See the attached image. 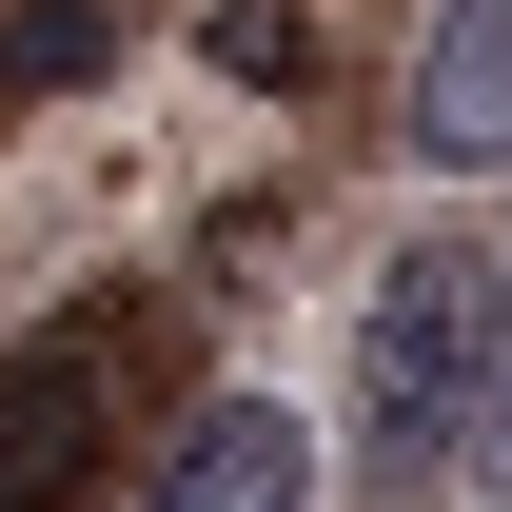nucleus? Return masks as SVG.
Wrapping results in <instances>:
<instances>
[{
    "label": "nucleus",
    "mask_w": 512,
    "mask_h": 512,
    "mask_svg": "<svg viewBox=\"0 0 512 512\" xmlns=\"http://www.w3.org/2000/svg\"><path fill=\"white\" fill-rule=\"evenodd\" d=\"M473 375H493V256L473 237H394L375 296H355V473L434 493L473 453Z\"/></svg>",
    "instance_id": "1"
},
{
    "label": "nucleus",
    "mask_w": 512,
    "mask_h": 512,
    "mask_svg": "<svg viewBox=\"0 0 512 512\" xmlns=\"http://www.w3.org/2000/svg\"><path fill=\"white\" fill-rule=\"evenodd\" d=\"M119 355H138V316H60L0 355V512H79V473L119 434Z\"/></svg>",
    "instance_id": "2"
},
{
    "label": "nucleus",
    "mask_w": 512,
    "mask_h": 512,
    "mask_svg": "<svg viewBox=\"0 0 512 512\" xmlns=\"http://www.w3.org/2000/svg\"><path fill=\"white\" fill-rule=\"evenodd\" d=\"M512 158V0H434L414 20V178H493Z\"/></svg>",
    "instance_id": "3"
},
{
    "label": "nucleus",
    "mask_w": 512,
    "mask_h": 512,
    "mask_svg": "<svg viewBox=\"0 0 512 512\" xmlns=\"http://www.w3.org/2000/svg\"><path fill=\"white\" fill-rule=\"evenodd\" d=\"M138 512H316V414H276V394H197V434L158 453Z\"/></svg>",
    "instance_id": "4"
},
{
    "label": "nucleus",
    "mask_w": 512,
    "mask_h": 512,
    "mask_svg": "<svg viewBox=\"0 0 512 512\" xmlns=\"http://www.w3.org/2000/svg\"><path fill=\"white\" fill-rule=\"evenodd\" d=\"M473 493L512 512V256H493V375H473Z\"/></svg>",
    "instance_id": "5"
}]
</instances>
